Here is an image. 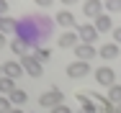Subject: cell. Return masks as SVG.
<instances>
[{
	"instance_id": "1",
	"label": "cell",
	"mask_w": 121,
	"mask_h": 113,
	"mask_svg": "<svg viewBox=\"0 0 121 113\" xmlns=\"http://www.w3.org/2000/svg\"><path fill=\"white\" fill-rule=\"evenodd\" d=\"M52 33V18L47 16H26L16 21V39L26 46H39Z\"/></svg>"
},
{
	"instance_id": "2",
	"label": "cell",
	"mask_w": 121,
	"mask_h": 113,
	"mask_svg": "<svg viewBox=\"0 0 121 113\" xmlns=\"http://www.w3.org/2000/svg\"><path fill=\"white\" fill-rule=\"evenodd\" d=\"M62 103H65V92L57 90V88L41 92V98H39V105H41V108H57V105H62Z\"/></svg>"
},
{
	"instance_id": "3",
	"label": "cell",
	"mask_w": 121,
	"mask_h": 113,
	"mask_svg": "<svg viewBox=\"0 0 121 113\" xmlns=\"http://www.w3.org/2000/svg\"><path fill=\"white\" fill-rule=\"evenodd\" d=\"M21 67H23V72H26V75H31V77H41V75H44V64H39L31 54H23Z\"/></svg>"
},
{
	"instance_id": "4",
	"label": "cell",
	"mask_w": 121,
	"mask_h": 113,
	"mask_svg": "<svg viewBox=\"0 0 121 113\" xmlns=\"http://www.w3.org/2000/svg\"><path fill=\"white\" fill-rule=\"evenodd\" d=\"M75 33L80 39V44H93L98 39V31L90 26V23H82V26H75Z\"/></svg>"
},
{
	"instance_id": "5",
	"label": "cell",
	"mask_w": 121,
	"mask_h": 113,
	"mask_svg": "<svg viewBox=\"0 0 121 113\" xmlns=\"http://www.w3.org/2000/svg\"><path fill=\"white\" fill-rule=\"evenodd\" d=\"M88 72H90V62H77V59H75L72 64H67V77H72V80L85 77Z\"/></svg>"
},
{
	"instance_id": "6",
	"label": "cell",
	"mask_w": 121,
	"mask_h": 113,
	"mask_svg": "<svg viewBox=\"0 0 121 113\" xmlns=\"http://www.w3.org/2000/svg\"><path fill=\"white\" fill-rule=\"evenodd\" d=\"M75 57H77V62H90L93 57H98V49L93 44H77L75 46Z\"/></svg>"
},
{
	"instance_id": "7",
	"label": "cell",
	"mask_w": 121,
	"mask_h": 113,
	"mask_svg": "<svg viewBox=\"0 0 121 113\" xmlns=\"http://www.w3.org/2000/svg\"><path fill=\"white\" fill-rule=\"evenodd\" d=\"M95 80H98V85H103V88L116 85V75H113L111 67H98L95 69Z\"/></svg>"
},
{
	"instance_id": "8",
	"label": "cell",
	"mask_w": 121,
	"mask_h": 113,
	"mask_svg": "<svg viewBox=\"0 0 121 113\" xmlns=\"http://www.w3.org/2000/svg\"><path fill=\"white\" fill-rule=\"evenodd\" d=\"M21 75H23V67H21L18 62H13V59H10V62H5V64H3V77H8V80H13V82H16V77H21Z\"/></svg>"
},
{
	"instance_id": "9",
	"label": "cell",
	"mask_w": 121,
	"mask_h": 113,
	"mask_svg": "<svg viewBox=\"0 0 121 113\" xmlns=\"http://www.w3.org/2000/svg\"><path fill=\"white\" fill-rule=\"evenodd\" d=\"M54 21L59 23V26H65V31H75V26H77V23H75V16L70 10H59Z\"/></svg>"
},
{
	"instance_id": "10",
	"label": "cell",
	"mask_w": 121,
	"mask_h": 113,
	"mask_svg": "<svg viewBox=\"0 0 121 113\" xmlns=\"http://www.w3.org/2000/svg\"><path fill=\"white\" fill-rule=\"evenodd\" d=\"M82 13H85V18H93V21H95L98 16L103 13V3H98V0L85 3V5H82Z\"/></svg>"
},
{
	"instance_id": "11",
	"label": "cell",
	"mask_w": 121,
	"mask_h": 113,
	"mask_svg": "<svg viewBox=\"0 0 121 113\" xmlns=\"http://www.w3.org/2000/svg\"><path fill=\"white\" fill-rule=\"evenodd\" d=\"M93 28H95L98 33H106V31H111L113 28V23H111V16L108 13H100L95 18V23H93Z\"/></svg>"
},
{
	"instance_id": "12",
	"label": "cell",
	"mask_w": 121,
	"mask_h": 113,
	"mask_svg": "<svg viewBox=\"0 0 121 113\" xmlns=\"http://www.w3.org/2000/svg\"><path fill=\"white\" fill-rule=\"evenodd\" d=\"M8 100H10V105H13V108H21V105H26V100H28V92L21 90V88H16V90L8 95Z\"/></svg>"
},
{
	"instance_id": "13",
	"label": "cell",
	"mask_w": 121,
	"mask_h": 113,
	"mask_svg": "<svg viewBox=\"0 0 121 113\" xmlns=\"http://www.w3.org/2000/svg\"><path fill=\"white\" fill-rule=\"evenodd\" d=\"M77 44H80V39H77L75 31H65V33L59 36V46H62V49H75Z\"/></svg>"
},
{
	"instance_id": "14",
	"label": "cell",
	"mask_w": 121,
	"mask_h": 113,
	"mask_svg": "<svg viewBox=\"0 0 121 113\" xmlns=\"http://www.w3.org/2000/svg\"><path fill=\"white\" fill-rule=\"evenodd\" d=\"M98 57L106 59V62H108V59H116V57H119V46L116 44H103L98 49Z\"/></svg>"
},
{
	"instance_id": "15",
	"label": "cell",
	"mask_w": 121,
	"mask_h": 113,
	"mask_svg": "<svg viewBox=\"0 0 121 113\" xmlns=\"http://www.w3.org/2000/svg\"><path fill=\"white\" fill-rule=\"evenodd\" d=\"M77 100H80V105H82L80 113H98V105L88 98V95H85V92H77Z\"/></svg>"
},
{
	"instance_id": "16",
	"label": "cell",
	"mask_w": 121,
	"mask_h": 113,
	"mask_svg": "<svg viewBox=\"0 0 121 113\" xmlns=\"http://www.w3.org/2000/svg\"><path fill=\"white\" fill-rule=\"evenodd\" d=\"M39 64H44V62H49V57H52V51H49L47 46H34V54H31Z\"/></svg>"
},
{
	"instance_id": "17",
	"label": "cell",
	"mask_w": 121,
	"mask_h": 113,
	"mask_svg": "<svg viewBox=\"0 0 121 113\" xmlns=\"http://www.w3.org/2000/svg\"><path fill=\"white\" fill-rule=\"evenodd\" d=\"M108 100L113 105H121V85H111L108 88Z\"/></svg>"
},
{
	"instance_id": "18",
	"label": "cell",
	"mask_w": 121,
	"mask_h": 113,
	"mask_svg": "<svg viewBox=\"0 0 121 113\" xmlns=\"http://www.w3.org/2000/svg\"><path fill=\"white\" fill-rule=\"evenodd\" d=\"M13 90H16V82H13V80H8V77H0V92L8 98Z\"/></svg>"
},
{
	"instance_id": "19",
	"label": "cell",
	"mask_w": 121,
	"mask_h": 113,
	"mask_svg": "<svg viewBox=\"0 0 121 113\" xmlns=\"http://www.w3.org/2000/svg\"><path fill=\"white\" fill-rule=\"evenodd\" d=\"M8 31H16V18H3L0 21V33H8Z\"/></svg>"
},
{
	"instance_id": "20",
	"label": "cell",
	"mask_w": 121,
	"mask_h": 113,
	"mask_svg": "<svg viewBox=\"0 0 121 113\" xmlns=\"http://www.w3.org/2000/svg\"><path fill=\"white\" fill-rule=\"evenodd\" d=\"M10 49H13V54H18V57H23V54H26V49H28V46H26V44H21L18 39H13V44H10Z\"/></svg>"
},
{
	"instance_id": "21",
	"label": "cell",
	"mask_w": 121,
	"mask_h": 113,
	"mask_svg": "<svg viewBox=\"0 0 121 113\" xmlns=\"http://www.w3.org/2000/svg\"><path fill=\"white\" fill-rule=\"evenodd\" d=\"M103 8H106L108 13H119L121 10V0H108V3H103Z\"/></svg>"
},
{
	"instance_id": "22",
	"label": "cell",
	"mask_w": 121,
	"mask_h": 113,
	"mask_svg": "<svg viewBox=\"0 0 121 113\" xmlns=\"http://www.w3.org/2000/svg\"><path fill=\"white\" fill-rule=\"evenodd\" d=\"M10 108H13L10 100H8L5 95H0V113H10Z\"/></svg>"
},
{
	"instance_id": "23",
	"label": "cell",
	"mask_w": 121,
	"mask_h": 113,
	"mask_svg": "<svg viewBox=\"0 0 121 113\" xmlns=\"http://www.w3.org/2000/svg\"><path fill=\"white\" fill-rule=\"evenodd\" d=\"M52 113H72L67 108V103H62V105H57V108H52Z\"/></svg>"
},
{
	"instance_id": "24",
	"label": "cell",
	"mask_w": 121,
	"mask_h": 113,
	"mask_svg": "<svg viewBox=\"0 0 121 113\" xmlns=\"http://www.w3.org/2000/svg\"><path fill=\"white\" fill-rule=\"evenodd\" d=\"M113 39H116L113 44H116V46H121V26H119V28H113Z\"/></svg>"
},
{
	"instance_id": "25",
	"label": "cell",
	"mask_w": 121,
	"mask_h": 113,
	"mask_svg": "<svg viewBox=\"0 0 121 113\" xmlns=\"http://www.w3.org/2000/svg\"><path fill=\"white\" fill-rule=\"evenodd\" d=\"M5 13H8V3L0 0V18H5Z\"/></svg>"
},
{
	"instance_id": "26",
	"label": "cell",
	"mask_w": 121,
	"mask_h": 113,
	"mask_svg": "<svg viewBox=\"0 0 121 113\" xmlns=\"http://www.w3.org/2000/svg\"><path fill=\"white\" fill-rule=\"evenodd\" d=\"M3 46H8V39H5V33H0V49Z\"/></svg>"
},
{
	"instance_id": "27",
	"label": "cell",
	"mask_w": 121,
	"mask_h": 113,
	"mask_svg": "<svg viewBox=\"0 0 121 113\" xmlns=\"http://www.w3.org/2000/svg\"><path fill=\"white\" fill-rule=\"evenodd\" d=\"M10 113H23V108H10Z\"/></svg>"
},
{
	"instance_id": "28",
	"label": "cell",
	"mask_w": 121,
	"mask_h": 113,
	"mask_svg": "<svg viewBox=\"0 0 121 113\" xmlns=\"http://www.w3.org/2000/svg\"><path fill=\"white\" fill-rule=\"evenodd\" d=\"M116 113H121V105H116Z\"/></svg>"
},
{
	"instance_id": "29",
	"label": "cell",
	"mask_w": 121,
	"mask_h": 113,
	"mask_svg": "<svg viewBox=\"0 0 121 113\" xmlns=\"http://www.w3.org/2000/svg\"><path fill=\"white\" fill-rule=\"evenodd\" d=\"M0 77H3V64H0Z\"/></svg>"
},
{
	"instance_id": "30",
	"label": "cell",
	"mask_w": 121,
	"mask_h": 113,
	"mask_svg": "<svg viewBox=\"0 0 121 113\" xmlns=\"http://www.w3.org/2000/svg\"><path fill=\"white\" fill-rule=\"evenodd\" d=\"M0 21H3V18H0Z\"/></svg>"
}]
</instances>
